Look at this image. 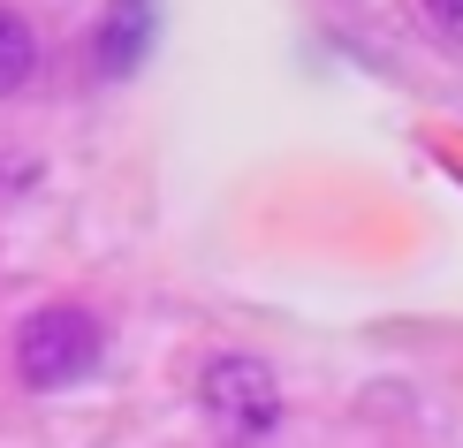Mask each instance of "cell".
Returning a JSON list of instances; mask_svg holds the SVG:
<instances>
[{"instance_id":"obj_1","label":"cell","mask_w":463,"mask_h":448,"mask_svg":"<svg viewBox=\"0 0 463 448\" xmlns=\"http://www.w3.org/2000/svg\"><path fill=\"white\" fill-rule=\"evenodd\" d=\"M99 357H107V327L91 319L84 304H46V311H31V319L15 327V373H24V387H38V396L99 373Z\"/></svg>"},{"instance_id":"obj_4","label":"cell","mask_w":463,"mask_h":448,"mask_svg":"<svg viewBox=\"0 0 463 448\" xmlns=\"http://www.w3.org/2000/svg\"><path fill=\"white\" fill-rule=\"evenodd\" d=\"M31 69H38V31L8 8V0H0V100H8V91H24Z\"/></svg>"},{"instance_id":"obj_5","label":"cell","mask_w":463,"mask_h":448,"mask_svg":"<svg viewBox=\"0 0 463 448\" xmlns=\"http://www.w3.org/2000/svg\"><path fill=\"white\" fill-rule=\"evenodd\" d=\"M426 24L449 38V46H463V0H426Z\"/></svg>"},{"instance_id":"obj_3","label":"cell","mask_w":463,"mask_h":448,"mask_svg":"<svg viewBox=\"0 0 463 448\" xmlns=\"http://www.w3.org/2000/svg\"><path fill=\"white\" fill-rule=\"evenodd\" d=\"M152 24H160V8H152V0H107L99 31H91V69H99L107 84L137 76L145 53H152Z\"/></svg>"},{"instance_id":"obj_2","label":"cell","mask_w":463,"mask_h":448,"mask_svg":"<svg viewBox=\"0 0 463 448\" xmlns=\"http://www.w3.org/2000/svg\"><path fill=\"white\" fill-rule=\"evenodd\" d=\"M198 403L228 441H259L281 425V380L259 357H243V349H228V357H213L198 373Z\"/></svg>"}]
</instances>
